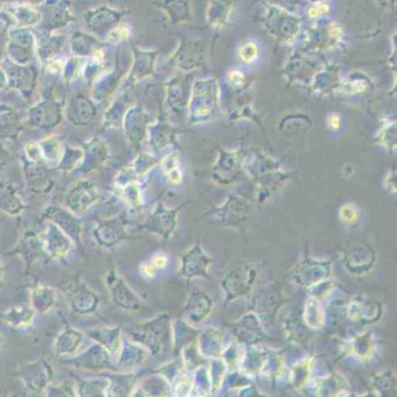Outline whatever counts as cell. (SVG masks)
Wrapping results in <instances>:
<instances>
[{
    "label": "cell",
    "instance_id": "6da1fadb",
    "mask_svg": "<svg viewBox=\"0 0 397 397\" xmlns=\"http://www.w3.org/2000/svg\"><path fill=\"white\" fill-rule=\"evenodd\" d=\"M69 308L77 316H88L95 313L101 297L81 279H74L62 286Z\"/></svg>",
    "mask_w": 397,
    "mask_h": 397
},
{
    "label": "cell",
    "instance_id": "7a4b0ae2",
    "mask_svg": "<svg viewBox=\"0 0 397 397\" xmlns=\"http://www.w3.org/2000/svg\"><path fill=\"white\" fill-rule=\"evenodd\" d=\"M18 374L28 394L41 396L46 394L47 389L52 384L54 369L48 362L40 359L20 365Z\"/></svg>",
    "mask_w": 397,
    "mask_h": 397
},
{
    "label": "cell",
    "instance_id": "3957f363",
    "mask_svg": "<svg viewBox=\"0 0 397 397\" xmlns=\"http://www.w3.org/2000/svg\"><path fill=\"white\" fill-rule=\"evenodd\" d=\"M105 284L108 286V293L116 306L130 311L141 309L142 302L114 268L108 270L106 274Z\"/></svg>",
    "mask_w": 397,
    "mask_h": 397
},
{
    "label": "cell",
    "instance_id": "277c9868",
    "mask_svg": "<svg viewBox=\"0 0 397 397\" xmlns=\"http://www.w3.org/2000/svg\"><path fill=\"white\" fill-rule=\"evenodd\" d=\"M74 367L83 369V371L101 373V371H117V367L113 365L112 355L108 351L101 347L98 344L90 346L86 351L72 359Z\"/></svg>",
    "mask_w": 397,
    "mask_h": 397
},
{
    "label": "cell",
    "instance_id": "5b68a950",
    "mask_svg": "<svg viewBox=\"0 0 397 397\" xmlns=\"http://www.w3.org/2000/svg\"><path fill=\"white\" fill-rule=\"evenodd\" d=\"M40 235L43 240L45 253L56 260L65 259L75 246L74 241L52 223H49L45 232Z\"/></svg>",
    "mask_w": 397,
    "mask_h": 397
},
{
    "label": "cell",
    "instance_id": "8992f818",
    "mask_svg": "<svg viewBox=\"0 0 397 397\" xmlns=\"http://www.w3.org/2000/svg\"><path fill=\"white\" fill-rule=\"evenodd\" d=\"M43 218H46L49 223H52L61 231L65 232V235L74 241V244L79 245L81 242L82 223L76 216L63 208L52 206L43 212Z\"/></svg>",
    "mask_w": 397,
    "mask_h": 397
},
{
    "label": "cell",
    "instance_id": "52a82bcc",
    "mask_svg": "<svg viewBox=\"0 0 397 397\" xmlns=\"http://www.w3.org/2000/svg\"><path fill=\"white\" fill-rule=\"evenodd\" d=\"M10 255H20L26 264V270L30 269L38 259H41L43 255H46L43 250L41 235H36L34 231L25 232V235L21 237Z\"/></svg>",
    "mask_w": 397,
    "mask_h": 397
},
{
    "label": "cell",
    "instance_id": "ba28073f",
    "mask_svg": "<svg viewBox=\"0 0 397 397\" xmlns=\"http://www.w3.org/2000/svg\"><path fill=\"white\" fill-rule=\"evenodd\" d=\"M86 337L92 339L96 344L104 347L111 355L119 354L121 344H123V337H121V326L116 328H108V326H97L94 329L86 330L85 332Z\"/></svg>",
    "mask_w": 397,
    "mask_h": 397
},
{
    "label": "cell",
    "instance_id": "9c48e42d",
    "mask_svg": "<svg viewBox=\"0 0 397 397\" xmlns=\"http://www.w3.org/2000/svg\"><path fill=\"white\" fill-rule=\"evenodd\" d=\"M35 313L30 304H14L0 313V320L12 330H26L33 325Z\"/></svg>",
    "mask_w": 397,
    "mask_h": 397
},
{
    "label": "cell",
    "instance_id": "30bf717a",
    "mask_svg": "<svg viewBox=\"0 0 397 397\" xmlns=\"http://www.w3.org/2000/svg\"><path fill=\"white\" fill-rule=\"evenodd\" d=\"M97 192L91 183L83 181L69 194L67 204L72 212L81 213L91 208L97 202Z\"/></svg>",
    "mask_w": 397,
    "mask_h": 397
},
{
    "label": "cell",
    "instance_id": "8fae6325",
    "mask_svg": "<svg viewBox=\"0 0 397 397\" xmlns=\"http://www.w3.org/2000/svg\"><path fill=\"white\" fill-rule=\"evenodd\" d=\"M84 340V333L72 328H65L54 342V351L60 357L75 355Z\"/></svg>",
    "mask_w": 397,
    "mask_h": 397
},
{
    "label": "cell",
    "instance_id": "7c38bea8",
    "mask_svg": "<svg viewBox=\"0 0 397 397\" xmlns=\"http://www.w3.org/2000/svg\"><path fill=\"white\" fill-rule=\"evenodd\" d=\"M123 225L116 222H105L94 230V238L101 247L111 248L121 244L126 237Z\"/></svg>",
    "mask_w": 397,
    "mask_h": 397
},
{
    "label": "cell",
    "instance_id": "4fadbf2b",
    "mask_svg": "<svg viewBox=\"0 0 397 397\" xmlns=\"http://www.w3.org/2000/svg\"><path fill=\"white\" fill-rule=\"evenodd\" d=\"M30 306L35 313H47L56 304V290L52 286L35 284L30 286Z\"/></svg>",
    "mask_w": 397,
    "mask_h": 397
},
{
    "label": "cell",
    "instance_id": "5bb4252c",
    "mask_svg": "<svg viewBox=\"0 0 397 397\" xmlns=\"http://www.w3.org/2000/svg\"><path fill=\"white\" fill-rule=\"evenodd\" d=\"M147 352L143 347L138 345L135 342H123L121 352L118 354L117 371H128L130 368L140 365L141 362L146 359Z\"/></svg>",
    "mask_w": 397,
    "mask_h": 397
},
{
    "label": "cell",
    "instance_id": "9a60e30c",
    "mask_svg": "<svg viewBox=\"0 0 397 397\" xmlns=\"http://www.w3.org/2000/svg\"><path fill=\"white\" fill-rule=\"evenodd\" d=\"M108 380L106 376L92 379H77L75 384L76 396H106Z\"/></svg>",
    "mask_w": 397,
    "mask_h": 397
},
{
    "label": "cell",
    "instance_id": "2e32d148",
    "mask_svg": "<svg viewBox=\"0 0 397 397\" xmlns=\"http://www.w3.org/2000/svg\"><path fill=\"white\" fill-rule=\"evenodd\" d=\"M108 380L106 396H126L130 395V391H133L134 376L132 374H118L113 373L112 375H106Z\"/></svg>",
    "mask_w": 397,
    "mask_h": 397
},
{
    "label": "cell",
    "instance_id": "e0dca14e",
    "mask_svg": "<svg viewBox=\"0 0 397 397\" xmlns=\"http://www.w3.org/2000/svg\"><path fill=\"white\" fill-rule=\"evenodd\" d=\"M27 179L30 181V186L33 191L41 194V192H47L52 189V182L49 176L45 174L40 167L30 164L27 168Z\"/></svg>",
    "mask_w": 397,
    "mask_h": 397
},
{
    "label": "cell",
    "instance_id": "ac0fdd59",
    "mask_svg": "<svg viewBox=\"0 0 397 397\" xmlns=\"http://www.w3.org/2000/svg\"><path fill=\"white\" fill-rule=\"evenodd\" d=\"M0 208L10 216H18L23 210V204L12 190H4L0 195Z\"/></svg>",
    "mask_w": 397,
    "mask_h": 397
},
{
    "label": "cell",
    "instance_id": "d6986e66",
    "mask_svg": "<svg viewBox=\"0 0 397 397\" xmlns=\"http://www.w3.org/2000/svg\"><path fill=\"white\" fill-rule=\"evenodd\" d=\"M340 219L342 222L352 223L357 219V212L353 206H346L340 210Z\"/></svg>",
    "mask_w": 397,
    "mask_h": 397
},
{
    "label": "cell",
    "instance_id": "ffe728a7",
    "mask_svg": "<svg viewBox=\"0 0 397 397\" xmlns=\"http://www.w3.org/2000/svg\"><path fill=\"white\" fill-rule=\"evenodd\" d=\"M140 273L143 277L146 279H152V277L155 276V273H157V268L154 267V264L148 261V262H143L141 264Z\"/></svg>",
    "mask_w": 397,
    "mask_h": 397
},
{
    "label": "cell",
    "instance_id": "44dd1931",
    "mask_svg": "<svg viewBox=\"0 0 397 397\" xmlns=\"http://www.w3.org/2000/svg\"><path fill=\"white\" fill-rule=\"evenodd\" d=\"M150 262L154 264V267L157 269H162V268H166L168 266L169 260H168V257L166 255L160 253V255H154Z\"/></svg>",
    "mask_w": 397,
    "mask_h": 397
},
{
    "label": "cell",
    "instance_id": "7402d4cb",
    "mask_svg": "<svg viewBox=\"0 0 397 397\" xmlns=\"http://www.w3.org/2000/svg\"><path fill=\"white\" fill-rule=\"evenodd\" d=\"M5 275H6V267H5L3 260L0 259V289H3L5 286Z\"/></svg>",
    "mask_w": 397,
    "mask_h": 397
},
{
    "label": "cell",
    "instance_id": "603a6c76",
    "mask_svg": "<svg viewBox=\"0 0 397 397\" xmlns=\"http://www.w3.org/2000/svg\"><path fill=\"white\" fill-rule=\"evenodd\" d=\"M5 162H6V155H5V150H3V147L0 146V169L3 168Z\"/></svg>",
    "mask_w": 397,
    "mask_h": 397
},
{
    "label": "cell",
    "instance_id": "cb8c5ba5",
    "mask_svg": "<svg viewBox=\"0 0 397 397\" xmlns=\"http://www.w3.org/2000/svg\"><path fill=\"white\" fill-rule=\"evenodd\" d=\"M0 346H1V335H0Z\"/></svg>",
    "mask_w": 397,
    "mask_h": 397
}]
</instances>
